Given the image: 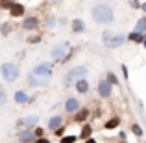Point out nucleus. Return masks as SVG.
<instances>
[{"instance_id": "cd10ccee", "label": "nucleus", "mask_w": 146, "mask_h": 143, "mask_svg": "<svg viewBox=\"0 0 146 143\" xmlns=\"http://www.w3.org/2000/svg\"><path fill=\"white\" fill-rule=\"evenodd\" d=\"M0 34H2V36H9L11 34V24H2L0 26Z\"/></svg>"}, {"instance_id": "4c0bfd02", "label": "nucleus", "mask_w": 146, "mask_h": 143, "mask_svg": "<svg viewBox=\"0 0 146 143\" xmlns=\"http://www.w3.org/2000/svg\"><path fill=\"white\" fill-rule=\"evenodd\" d=\"M143 47H144V48H146V39H144V41H143Z\"/></svg>"}, {"instance_id": "ddd939ff", "label": "nucleus", "mask_w": 146, "mask_h": 143, "mask_svg": "<svg viewBox=\"0 0 146 143\" xmlns=\"http://www.w3.org/2000/svg\"><path fill=\"white\" fill-rule=\"evenodd\" d=\"M89 117H91V110H89V108H83V106L74 113V121L76 123H85Z\"/></svg>"}, {"instance_id": "9d476101", "label": "nucleus", "mask_w": 146, "mask_h": 143, "mask_svg": "<svg viewBox=\"0 0 146 143\" xmlns=\"http://www.w3.org/2000/svg\"><path fill=\"white\" fill-rule=\"evenodd\" d=\"M37 123H39V115H26V117H22L21 121L15 123V126H26V128H32V126H35Z\"/></svg>"}, {"instance_id": "473e14b6", "label": "nucleus", "mask_w": 146, "mask_h": 143, "mask_svg": "<svg viewBox=\"0 0 146 143\" xmlns=\"http://www.w3.org/2000/svg\"><path fill=\"white\" fill-rule=\"evenodd\" d=\"M33 143H50L48 138H37V140H33Z\"/></svg>"}, {"instance_id": "0eeeda50", "label": "nucleus", "mask_w": 146, "mask_h": 143, "mask_svg": "<svg viewBox=\"0 0 146 143\" xmlns=\"http://www.w3.org/2000/svg\"><path fill=\"white\" fill-rule=\"evenodd\" d=\"M32 75L41 76V78H50L52 76V63H46V61H41L35 67L32 69Z\"/></svg>"}, {"instance_id": "1a4fd4ad", "label": "nucleus", "mask_w": 146, "mask_h": 143, "mask_svg": "<svg viewBox=\"0 0 146 143\" xmlns=\"http://www.w3.org/2000/svg\"><path fill=\"white\" fill-rule=\"evenodd\" d=\"M39 24H41L39 19L30 15V17H24V21H22V30H24V32H37V30H39Z\"/></svg>"}, {"instance_id": "4be33fe9", "label": "nucleus", "mask_w": 146, "mask_h": 143, "mask_svg": "<svg viewBox=\"0 0 146 143\" xmlns=\"http://www.w3.org/2000/svg\"><path fill=\"white\" fill-rule=\"evenodd\" d=\"M106 80H107V82H109L113 87H118V86H120V80L117 78V75H115L113 71H106Z\"/></svg>"}, {"instance_id": "9b49d317", "label": "nucleus", "mask_w": 146, "mask_h": 143, "mask_svg": "<svg viewBox=\"0 0 146 143\" xmlns=\"http://www.w3.org/2000/svg\"><path fill=\"white\" fill-rule=\"evenodd\" d=\"M17 140H19V143H33V140H35V134H33L32 128H24L22 132L17 134Z\"/></svg>"}, {"instance_id": "39448f33", "label": "nucleus", "mask_w": 146, "mask_h": 143, "mask_svg": "<svg viewBox=\"0 0 146 143\" xmlns=\"http://www.w3.org/2000/svg\"><path fill=\"white\" fill-rule=\"evenodd\" d=\"M70 43L68 41H63L61 45H57V47L52 48V52H50V56L54 58V61H57V63H65V60H67L68 52H70Z\"/></svg>"}, {"instance_id": "6e6552de", "label": "nucleus", "mask_w": 146, "mask_h": 143, "mask_svg": "<svg viewBox=\"0 0 146 143\" xmlns=\"http://www.w3.org/2000/svg\"><path fill=\"white\" fill-rule=\"evenodd\" d=\"M82 108V102H80L76 97H68L67 100H65V113H68V115H74L76 111Z\"/></svg>"}, {"instance_id": "f8f14e48", "label": "nucleus", "mask_w": 146, "mask_h": 143, "mask_svg": "<svg viewBox=\"0 0 146 143\" xmlns=\"http://www.w3.org/2000/svg\"><path fill=\"white\" fill-rule=\"evenodd\" d=\"M28 84L32 87H44V86H48V78H41V76H35V75L30 73L28 75Z\"/></svg>"}, {"instance_id": "e433bc0d", "label": "nucleus", "mask_w": 146, "mask_h": 143, "mask_svg": "<svg viewBox=\"0 0 146 143\" xmlns=\"http://www.w3.org/2000/svg\"><path fill=\"white\" fill-rule=\"evenodd\" d=\"M85 143H96V140H94V138H89V140H85Z\"/></svg>"}, {"instance_id": "ea45409f", "label": "nucleus", "mask_w": 146, "mask_h": 143, "mask_svg": "<svg viewBox=\"0 0 146 143\" xmlns=\"http://www.w3.org/2000/svg\"><path fill=\"white\" fill-rule=\"evenodd\" d=\"M144 39H146V34H144Z\"/></svg>"}, {"instance_id": "2f4dec72", "label": "nucleus", "mask_w": 146, "mask_h": 143, "mask_svg": "<svg viewBox=\"0 0 146 143\" xmlns=\"http://www.w3.org/2000/svg\"><path fill=\"white\" fill-rule=\"evenodd\" d=\"M129 6L135 7V9H141V2L139 0H129Z\"/></svg>"}, {"instance_id": "2eb2a0df", "label": "nucleus", "mask_w": 146, "mask_h": 143, "mask_svg": "<svg viewBox=\"0 0 146 143\" xmlns=\"http://www.w3.org/2000/svg\"><path fill=\"white\" fill-rule=\"evenodd\" d=\"M63 123H65V119L61 117V115H52V117L48 119V130H57L59 126H63Z\"/></svg>"}, {"instance_id": "f704fd0d", "label": "nucleus", "mask_w": 146, "mask_h": 143, "mask_svg": "<svg viewBox=\"0 0 146 143\" xmlns=\"http://www.w3.org/2000/svg\"><path fill=\"white\" fill-rule=\"evenodd\" d=\"M54 24H56V21H54V19H48V21H46V26H48V28H52Z\"/></svg>"}, {"instance_id": "72a5a7b5", "label": "nucleus", "mask_w": 146, "mask_h": 143, "mask_svg": "<svg viewBox=\"0 0 146 143\" xmlns=\"http://www.w3.org/2000/svg\"><path fill=\"white\" fill-rule=\"evenodd\" d=\"M118 138H120V141H128V134L126 132H118Z\"/></svg>"}, {"instance_id": "58836bf2", "label": "nucleus", "mask_w": 146, "mask_h": 143, "mask_svg": "<svg viewBox=\"0 0 146 143\" xmlns=\"http://www.w3.org/2000/svg\"><path fill=\"white\" fill-rule=\"evenodd\" d=\"M118 143H128V141H118Z\"/></svg>"}, {"instance_id": "f3484780", "label": "nucleus", "mask_w": 146, "mask_h": 143, "mask_svg": "<svg viewBox=\"0 0 146 143\" xmlns=\"http://www.w3.org/2000/svg\"><path fill=\"white\" fill-rule=\"evenodd\" d=\"M70 30L74 34H83L87 28H85V22H83L82 19H74V21L70 22Z\"/></svg>"}, {"instance_id": "aec40b11", "label": "nucleus", "mask_w": 146, "mask_h": 143, "mask_svg": "<svg viewBox=\"0 0 146 143\" xmlns=\"http://www.w3.org/2000/svg\"><path fill=\"white\" fill-rule=\"evenodd\" d=\"M74 87H76V91L78 93H82V95H85L87 91H89V82H87V78H82V80H78V82L74 84Z\"/></svg>"}, {"instance_id": "c9c22d12", "label": "nucleus", "mask_w": 146, "mask_h": 143, "mask_svg": "<svg viewBox=\"0 0 146 143\" xmlns=\"http://www.w3.org/2000/svg\"><path fill=\"white\" fill-rule=\"evenodd\" d=\"M141 11L146 15V2H141Z\"/></svg>"}, {"instance_id": "b1692460", "label": "nucleus", "mask_w": 146, "mask_h": 143, "mask_svg": "<svg viewBox=\"0 0 146 143\" xmlns=\"http://www.w3.org/2000/svg\"><path fill=\"white\" fill-rule=\"evenodd\" d=\"M129 130L133 132V136H135V138H143V136H144V130H143V126H141L139 123H133Z\"/></svg>"}, {"instance_id": "4468645a", "label": "nucleus", "mask_w": 146, "mask_h": 143, "mask_svg": "<svg viewBox=\"0 0 146 143\" xmlns=\"http://www.w3.org/2000/svg\"><path fill=\"white\" fill-rule=\"evenodd\" d=\"M7 11H9V15H11L13 19H17V17H24V13H26V7L22 6V4H17V2H15L13 6H11L9 9H7Z\"/></svg>"}, {"instance_id": "7ed1b4c3", "label": "nucleus", "mask_w": 146, "mask_h": 143, "mask_svg": "<svg viewBox=\"0 0 146 143\" xmlns=\"http://www.w3.org/2000/svg\"><path fill=\"white\" fill-rule=\"evenodd\" d=\"M126 36L124 34H115L111 30H104L102 32V43L107 50H115V48H120L122 45L126 43Z\"/></svg>"}, {"instance_id": "dca6fc26", "label": "nucleus", "mask_w": 146, "mask_h": 143, "mask_svg": "<svg viewBox=\"0 0 146 143\" xmlns=\"http://www.w3.org/2000/svg\"><path fill=\"white\" fill-rule=\"evenodd\" d=\"M126 39L129 41V43H135V45H143V41H144V34H139V32H135V30H131V32L126 36Z\"/></svg>"}, {"instance_id": "20e7f679", "label": "nucleus", "mask_w": 146, "mask_h": 143, "mask_svg": "<svg viewBox=\"0 0 146 143\" xmlns=\"http://www.w3.org/2000/svg\"><path fill=\"white\" fill-rule=\"evenodd\" d=\"M0 75H2V78L6 80V82L13 84L19 80V76H21V69H19V65L11 63V61H6V63L0 65Z\"/></svg>"}, {"instance_id": "393cba45", "label": "nucleus", "mask_w": 146, "mask_h": 143, "mask_svg": "<svg viewBox=\"0 0 146 143\" xmlns=\"http://www.w3.org/2000/svg\"><path fill=\"white\" fill-rule=\"evenodd\" d=\"M41 39H43V37H41V34H33V36H30L26 41H28L30 45H37V43H41Z\"/></svg>"}, {"instance_id": "c756f323", "label": "nucleus", "mask_w": 146, "mask_h": 143, "mask_svg": "<svg viewBox=\"0 0 146 143\" xmlns=\"http://www.w3.org/2000/svg\"><path fill=\"white\" fill-rule=\"evenodd\" d=\"M54 134H56L57 138H63L65 136V126H59L57 130H54Z\"/></svg>"}, {"instance_id": "412c9836", "label": "nucleus", "mask_w": 146, "mask_h": 143, "mask_svg": "<svg viewBox=\"0 0 146 143\" xmlns=\"http://www.w3.org/2000/svg\"><path fill=\"white\" fill-rule=\"evenodd\" d=\"M78 138H82V140H89V138H93V126H91L89 123H83V128H82V132H80Z\"/></svg>"}, {"instance_id": "a211bd4d", "label": "nucleus", "mask_w": 146, "mask_h": 143, "mask_svg": "<svg viewBox=\"0 0 146 143\" xmlns=\"http://www.w3.org/2000/svg\"><path fill=\"white\" fill-rule=\"evenodd\" d=\"M120 123H122V119L118 117V115H113L111 119H107V121H106L104 128H106V130H115V128H118V126H120Z\"/></svg>"}, {"instance_id": "a878e982", "label": "nucleus", "mask_w": 146, "mask_h": 143, "mask_svg": "<svg viewBox=\"0 0 146 143\" xmlns=\"http://www.w3.org/2000/svg\"><path fill=\"white\" fill-rule=\"evenodd\" d=\"M78 141V136H63L59 140V143H76Z\"/></svg>"}, {"instance_id": "bb28decb", "label": "nucleus", "mask_w": 146, "mask_h": 143, "mask_svg": "<svg viewBox=\"0 0 146 143\" xmlns=\"http://www.w3.org/2000/svg\"><path fill=\"white\" fill-rule=\"evenodd\" d=\"M13 4H15V0H0V7L2 9H9Z\"/></svg>"}, {"instance_id": "7c9ffc66", "label": "nucleus", "mask_w": 146, "mask_h": 143, "mask_svg": "<svg viewBox=\"0 0 146 143\" xmlns=\"http://www.w3.org/2000/svg\"><path fill=\"white\" fill-rule=\"evenodd\" d=\"M33 134H35V136H37V138H44V130H43V128H41V126H37V128H35V130H33Z\"/></svg>"}, {"instance_id": "5701e85b", "label": "nucleus", "mask_w": 146, "mask_h": 143, "mask_svg": "<svg viewBox=\"0 0 146 143\" xmlns=\"http://www.w3.org/2000/svg\"><path fill=\"white\" fill-rule=\"evenodd\" d=\"M133 30L139 32V34H146V15H143V17L135 22V28H133Z\"/></svg>"}, {"instance_id": "f03ea898", "label": "nucleus", "mask_w": 146, "mask_h": 143, "mask_svg": "<svg viewBox=\"0 0 146 143\" xmlns=\"http://www.w3.org/2000/svg\"><path fill=\"white\" fill-rule=\"evenodd\" d=\"M87 75H89V69H87L85 65H76V67H72L70 71H67V73H65V76H63V86H65V89L74 87V84L78 82V80L85 78Z\"/></svg>"}, {"instance_id": "6ab92c4d", "label": "nucleus", "mask_w": 146, "mask_h": 143, "mask_svg": "<svg viewBox=\"0 0 146 143\" xmlns=\"http://www.w3.org/2000/svg\"><path fill=\"white\" fill-rule=\"evenodd\" d=\"M13 99H15V102H17V104H30V97H28V93H26V91H22V89L15 91Z\"/></svg>"}, {"instance_id": "c85d7f7f", "label": "nucleus", "mask_w": 146, "mask_h": 143, "mask_svg": "<svg viewBox=\"0 0 146 143\" xmlns=\"http://www.w3.org/2000/svg\"><path fill=\"white\" fill-rule=\"evenodd\" d=\"M120 69H122V75H124V78L128 80V78H129V71H128V65H124V63H122V65H120Z\"/></svg>"}, {"instance_id": "423d86ee", "label": "nucleus", "mask_w": 146, "mask_h": 143, "mask_svg": "<svg viewBox=\"0 0 146 143\" xmlns=\"http://www.w3.org/2000/svg\"><path fill=\"white\" fill-rule=\"evenodd\" d=\"M96 93H98L100 99H111V95H113V86H111L106 78H100L98 86H96Z\"/></svg>"}, {"instance_id": "f257e3e1", "label": "nucleus", "mask_w": 146, "mask_h": 143, "mask_svg": "<svg viewBox=\"0 0 146 143\" xmlns=\"http://www.w3.org/2000/svg\"><path fill=\"white\" fill-rule=\"evenodd\" d=\"M91 17H93V21L96 22V24H113L115 22V11L111 6H107V4H96V6H93V9H91Z\"/></svg>"}]
</instances>
